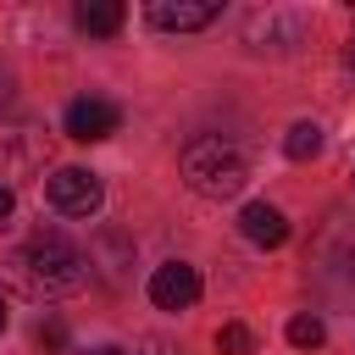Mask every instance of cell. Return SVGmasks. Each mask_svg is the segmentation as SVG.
Wrapping results in <instances>:
<instances>
[{"label": "cell", "mask_w": 355, "mask_h": 355, "mask_svg": "<svg viewBox=\"0 0 355 355\" xmlns=\"http://www.w3.org/2000/svg\"><path fill=\"white\" fill-rule=\"evenodd\" d=\"M89 255L78 244H67L61 233H33L17 255H11V277L28 294H78L89 283Z\"/></svg>", "instance_id": "6da1fadb"}, {"label": "cell", "mask_w": 355, "mask_h": 355, "mask_svg": "<svg viewBox=\"0 0 355 355\" xmlns=\"http://www.w3.org/2000/svg\"><path fill=\"white\" fill-rule=\"evenodd\" d=\"M178 166H183V183H189L200 200H233V194H244V183H250L244 150H239V144H227L222 133L189 139Z\"/></svg>", "instance_id": "7a4b0ae2"}, {"label": "cell", "mask_w": 355, "mask_h": 355, "mask_svg": "<svg viewBox=\"0 0 355 355\" xmlns=\"http://www.w3.org/2000/svg\"><path fill=\"white\" fill-rule=\"evenodd\" d=\"M44 200H50L61 216H94L100 200H105V189H100V178H94L89 166H55V172L44 178Z\"/></svg>", "instance_id": "3957f363"}, {"label": "cell", "mask_w": 355, "mask_h": 355, "mask_svg": "<svg viewBox=\"0 0 355 355\" xmlns=\"http://www.w3.org/2000/svg\"><path fill=\"white\" fill-rule=\"evenodd\" d=\"M305 28H311L305 11L266 6V11H250V17H244V44H250V50H288V44L305 39Z\"/></svg>", "instance_id": "277c9868"}, {"label": "cell", "mask_w": 355, "mask_h": 355, "mask_svg": "<svg viewBox=\"0 0 355 355\" xmlns=\"http://www.w3.org/2000/svg\"><path fill=\"white\" fill-rule=\"evenodd\" d=\"M61 128H67V139H78V144H94V139H111V133L122 128V111H116L111 100H94V94H83V100H72V105L61 111Z\"/></svg>", "instance_id": "5b68a950"}, {"label": "cell", "mask_w": 355, "mask_h": 355, "mask_svg": "<svg viewBox=\"0 0 355 355\" xmlns=\"http://www.w3.org/2000/svg\"><path fill=\"white\" fill-rule=\"evenodd\" d=\"M200 300V272L189 261H166L150 272V305L155 311H189Z\"/></svg>", "instance_id": "8992f818"}, {"label": "cell", "mask_w": 355, "mask_h": 355, "mask_svg": "<svg viewBox=\"0 0 355 355\" xmlns=\"http://www.w3.org/2000/svg\"><path fill=\"white\" fill-rule=\"evenodd\" d=\"M150 28H161V33H200V28H211L216 17H222V6L216 0H150Z\"/></svg>", "instance_id": "52a82bcc"}, {"label": "cell", "mask_w": 355, "mask_h": 355, "mask_svg": "<svg viewBox=\"0 0 355 355\" xmlns=\"http://www.w3.org/2000/svg\"><path fill=\"white\" fill-rule=\"evenodd\" d=\"M239 233L250 244H261V250H277V244H288V216L277 205H266V200H250L239 211Z\"/></svg>", "instance_id": "ba28073f"}, {"label": "cell", "mask_w": 355, "mask_h": 355, "mask_svg": "<svg viewBox=\"0 0 355 355\" xmlns=\"http://www.w3.org/2000/svg\"><path fill=\"white\" fill-rule=\"evenodd\" d=\"M72 22H78L83 33H116V28H122V6H116V0H83V6L72 11Z\"/></svg>", "instance_id": "9c48e42d"}, {"label": "cell", "mask_w": 355, "mask_h": 355, "mask_svg": "<svg viewBox=\"0 0 355 355\" xmlns=\"http://www.w3.org/2000/svg\"><path fill=\"white\" fill-rule=\"evenodd\" d=\"M316 150H322V128H316V122H294L288 139H283V155H288V161H311Z\"/></svg>", "instance_id": "30bf717a"}, {"label": "cell", "mask_w": 355, "mask_h": 355, "mask_svg": "<svg viewBox=\"0 0 355 355\" xmlns=\"http://www.w3.org/2000/svg\"><path fill=\"white\" fill-rule=\"evenodd\" d=\"M322 338H327V327H322L316 316H294V322H288V344H294V349H322Z\"/></svg>", "instance_id": "8fae6325"}, {"label": "cell", "mask_w": 355, "mask_h": 355, "mask_svg": "<svg viewBox=\"0 0 355 355\" xmlns=\"http://www.w3.org/2000/svg\"><path fill=\"white\" fill-rule=\"evenodd\" d=\"M216 349H222V355H255V333L239 327V322H227V327L216 333Z\"/></svg>", "instance_id": "7c38bea8"}, {"label": "cell", "mask_w": 355, "mask_h": 355, "mask_svg": "<svg viewBox=\"0 0 355 355\" xmlns=\"http://www.w3.org/2000/svg\"><path fill=\"white\" fill-rule=\"evenodd\" d=\"M39 344H44V349H61V344H67V327H61L55 316H50V322H39Z\"/></svg>", "instance_id": "4fadbf2b"}, {"label": "cell", "mask_w": 355, "mask_h": 355, "mask_svg": "<svg viewBox=\"0 0 355 355\" xmlns=\"http://www.w3.org/2000/svg\"><path fill=\"white\" fill-rule=\"evenodd\" d=\"M11 205H17V200H11V183H0V222L11 216Z\"/></svg>", "instance_id": "5bb4252c"}, {"label": "cell", "mask_w": 355, "mask_h": 355, "mask_svg": "<svg viewBox=\"0 0 355 355\" xmlns=\"http://www.w3.org/2000/svg\"><path fill=\"white\" fill-rule=\"evenodd\" d=\"M11 100V67H0V105Z\"/></svg>", "instance_id": "9a60e30c"}, {"label": "cell", "mask_w": 355, "mask_h": 355, "mask_svg": "<svg viewBox=\"0 0 355 355\" xmlns=\"http://www.w3.org/2000/svg\"><path fill=\"white\" fill-rule=\"evenodd\" d=\"M344 67L355 72V28H349V44H344Z\"/></svg>", "instance_id": "2e32d148"}, {"label": "cell", "mask_w": 355, "mask_h": 355, "mask_svg": "<svg viewBox=\"0 0 355 355\" xmlns=\"http://www.w3.org/2000/svg\"><path fill=\"white\" fill-rule=\"evenodd\" d=\"M83 355H128V349H116V344H100V349H83Z\"/></svg>", "instance_id": "e0dca14e"}, {"label": "cell", "mask_w": 355, "mask_h": 355, "mask_svg": "<svg viewBox=\"0 0 355 355\" xmlns=\"http://www.w3.org/2000/svg\"><path fill=\"white\" fill-rule=\"evenodd\" d=\"M0 327H6V300H0Z\"/></svg>", "instance_id": "ac0fdd59"}, {"label": "cell", "mask_w": 355, "mask_h": 355, "mask_svg": "<svg viewBox=\"0 0 355 355\" xmlns=\"http://www.w3.org/2000/svg\"><path fill=\"white\" fill-rule=\"evenodd\" d=\"M349 272H355V255H349Z\"/></svg>", "instance_id": "d6986e66"}]
</instances>
